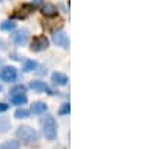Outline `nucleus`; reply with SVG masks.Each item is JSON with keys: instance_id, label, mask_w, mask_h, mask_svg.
<instances>
[{"instance_id": "f257e3e1", "label": "nucleus", "mask_w": 150, "mask_h": 149, "mask_svg": "<svg viewBox=\"0 0 150 149\" xmlns=\"http://www.w3.org/2000/svg\"><path fill=\"white\" fill-rule=\"evenodd\" d=\"M41 125H42V134L47 140H54L57 137V123L53 116L48 115V116L42 118Z\"/></svg>"}, {"instance_id": "f03ea898", "label": "nucleus", "mask_w": 150, "mask_h": 149, "mask_svg": "<svg viewBox=\"0 0 150 149\" xmlns=\"http://www.w3.org/2000/svg\"><path fill=\"white\" fill-rule=\"evenodd\" d=\"M15 134H17L18 139H21L23 142H27V143H33V142L39 140V134H38V131L33 130L32 127H27V125L18 127Z\"/></svg>"}, {"instance_id": "7ed1b4c3", "label": "nucleus", "mask_w": 150, "mask_h": 149, "mask_svg": "<svg viewBox=\"0 0 150 149\" xmlns=\"http://www.w3.org/2000/svg\"><path fill=\"white\" fill-rule=\"evenodd\" d=\"M50 47V39L47 38L45 35H39V36H35L32 39V44H30V50L35 53H41L44 50H47Z\"/></svg>"}, {"instance_id": "20e7f679", "label": "nucleus", "mask_w": 150, "mask_h": 149, "mask_svg": "<svg viewBox=\"0 0 150 149\" xmlns=\"http://www.w3.org/2000/svg\"><path fill=\"white\" fill-rule=\"evenodd\" d=\"M18 78V71L15 66H3L0 69V80L2 81H8L12 83Z\"/></svg>"}, {"instance_id": "39448f33", "label": "nucleus", "mask_w": 150, "mask_h": 149, "mask_svg": "<svg viewBox=\"0 0 150 149\" xmlns=\"http://www.w3.org/2000/svg\"><path fill=\"white\" fill-rule=\"evenodd\" d=\"M53 42L60 48H69V36L63 30H56L53 33Z\"/></svg>"}, {"instance_id": "423d86ee", "label": "nucleus", "mask_w": 150, "mask_h": 149, "mask_svg": "<svg viewBox=\"0 0 150 149\" xmlns=\"http://www.w3.org/2000/svg\"><path fill=\"white\" fill-rule=\"evenodd\" d=\"M35 6L32 5V3H24V5H21L15 12H14V14H12V18H27L30 14H32V12H35Z\"/></svg>"}, {"instance_id": "0eeeda50", "label": "nucleus", "mask_w": 150, "mask_h": 149, "mask_svg": "<svg viewBox=\"0 0 150 149\" xmlns=\"http://www.w3.org/2000/svg\"><path fill=\"white\" fill-rule=\"evenodd\" d=\"M29 88H30L32 91H35V92H47L48 95H56V92L51 91V89H50V86H48L45 81H41V80H33V81H30Z\"/></svg>"}, {"instance_id": "6e6552de", "label": "nucleus", "mask_w": 150, "mask_h": 149, "mask_svg": "<svg viewBox=\"0 0 150 149\" xmlns=\"http://www.w3.org/2000/svg\"><path fill=\"white\" fill-rule=\"evenodd\" d=\"M30 38V33L27 29H21V30H17L14 35H12V41H14L17 45H24V44H27Z\"/></svg>"}, {"instance_id": "1a4fd4ad", "label": "nucleus", "mask_w": 150, "mask_h": 149, "mask_svg": "<svg viewBox=\"0 0 150 149\" xmlns=\"http://www.w3.org/2000/svg\"><path fill=\"white\" fill-rule=\"evenodd\" d=\"M41 12H42L44 17H48V18H54V17L59 15V9H57L54 5H51V3L42 5V6H41Z\"/></svg>"}, {"instance_id": "9d476101", "label": "nucleus", "mask_w": 150, "mask_h": 149, "mask_svg": "<svg viewBox=\"0 0 150 149\" xmlns=\"http://www.w3.org/2000/svg\"><path fill=\"white\" fill-rule=\"evenodd\" d=\"M51 81L56 84V86H66L69 78L66 74L63 72H53V76H51Z\"/></svg>"}, {"instance_id": "9b49d317", "label": "nucleus", "mask_w": 150, "mask_h": 149, "mask_svg": "<svg viewBox=\"0 0 150 149\" xmlns=\"http://www.w3.org/2000/svg\"><path fill=\"white\" fill-rule=\"evenodd\" d=\"M9 101L14 106H24L27 103V96H26V93H14L9 96Z\"/></svg>"}, {"instance_id": "f8f14e48", "label": "nucleus", "mask_w": 150, "mask_h": 149, "mask_svg": "<svg viewBox=\"0 0 150 149\" xmlns=\"http://www.w3.org/2000/svg\"><path fill=\"white\" fill-rule=\"evenodd\" d=\"M47 104L45 103H42V101H36V103H33L32 104V110H30V113H33V115H44L45 111H47Z\"/></svg>"}, {"instance_id": "ddd939ff", "label": "nucleus", "mask_w": 150, "mask_h": 149, "mask_svg": "<svg viewBox=\"0 0 150 149\" xmlns=\"http://www.w3.org/2000/svg\"><path fill=\"white\" fill-rule=\"evenodd\" d=\"M0 149H20L18 140H6L5 143H0Z\"/></svg>"}, {"instance_id": "4468645a", "label": "nucleus", "mask_w": 150, "mask_h": 149, "mask_svg": "<svg viewBox=\"0 0 150 149\" xmlns=\"http://www.w3.org/2000/svg\"><path fill=\"white\" fill-rule=\"evenodd\" d=\"M30 116V110H27V108H17L15 110V113H14V118L15 119H26V118H29Z\"/></svg>"}, {"instance_id": "2eb2a0df", "label": "nucleus", "mask_w": 150, "mask_h": 149, "mask_svg": "<svg viewBox=\"0 0 150 149\" xmlns=\"http://www.w3.org/2000/svg\"><path fill=\"white\" fill-rule=\"evenodd\" d=\"M15 27H17V24H15V21H12V20H6V21H3L2 24H0V29L5 30V32H11V30H14Z\"/></svg>"}, {"instance_id": "dca6fc26", "label": "nucleus", "mask_w": 150, "mask_h": 149, "mask_svg": "<svg viewBox=\"0 0 150 149\" xmlns=\"http://www.w3.org/2000/svg\"><path fill=\"white\" fill-rule=\"evenodd\" d=\"M38 68V63L35 60H26L24 62V66H23V71L24 72H30V71H35Z\"/></svg>"}, {"instance_id": "f3484780", "label": "nucleus", "mask_w": 150, "mask_h": 149, "mask_svg": "<svg viewBox=\"0 0 150 149\" xmlns=\"http://www.w3.org/2000/svg\"><path fill=\"white\" fill-rule=\"evenodd\" d=\"M11 128V122L5 118H0V133H6Z\"/></svg>"}, {"instance_id": "a211bd4d", "label": "nucleus", "mask_w": 150, "mask_h": 149, "mask_svg": "<svg viewBox=\"0 0 150 149\" xmlns=\"http://www.w3.org/2000/svg\"><path fill=\"white\" fill-rule=\"evenodd\" d=\"M69 111H71V104L69 103H63L60 106V108H59V115H69Z\"/></svg>"}, {"instance_id": "6ab92c4d", "label": "nucleus", "mask_w": 150, "mask_h": 149, "mask_svg": "<svg viewBox=\"0 0 150 149\" xmlns=\"http://www.w3.org/2000/svg\"><path fill=\"white\" fill-rule=\"evenodd\" d=\"M14 93H26V86L17 84L15 88H12V89H11V95H14Z\"/></svg>"}, {"instance_id": "aec40b11", "label": "nucleus", "mask_w": 150, "mask_h": 149, "mask_svg": "<svg viewBox=\"0 0 150 149\" xmlns=\"http://www.w3.org/2000/svg\"><path fill=\"white\" fill-rule=\"evenodd\" d=\"M9 108V106L8 104H5V103H0V113H3V111H6Z\"/></svg>"}, {"instance_id": "412c9836", "label": "nucleus", "mask_w": 150, "mask_h": 149, "mask_svg": "<svg viewBox=\"0 0 150 149\" xmlns=\"http://www.w3.org/2000/svg\"><path fill=\"white\" fill-rule=\"evenodd\" d=\"M32 5H33L35 8H36V6H41V5H42V0H33Z\"/></svg>"}, {"instance_id": "4be33fe9", "label": "nucleus", "mask_w": 150, "mask_h": 149, "mask_svg": "<svg viewBox=\"0 0 150 149\" xmlns=\"http://www.w3.org/2000/svg\"><path fill=\"white\" fill-rule=\"evenodd\" d=\"M2 65H3V59H2V57H0V66H2Z\"/></svg>"}, {"instance_id": "5701e85b", "label": "nucleus", "mask_w": 150, "mask_h": 149, "mask_svg": "<svg viewBox=\"0 0 150 149\" xmlns=\"http://www.w3.org/2000/svg\"><path fill=\"white\" fill-rule=\"evenodd\" d=\"M0 91H2V86H0Z\"/></svg>"}, {"instance_id": "b1692460", "label": "nucleus", "mask_w": 150, "mask_h": 149, "mask_svg": "<svg viewBox=\"0 0 150 149\" xmlns=\"http://www.w3.org/2000/svg\"><path fill=\"white\" fill-rule=\"evenodd\" d=\"M0 2H3V0H0Z\"/></svg>"}]
</instances>
